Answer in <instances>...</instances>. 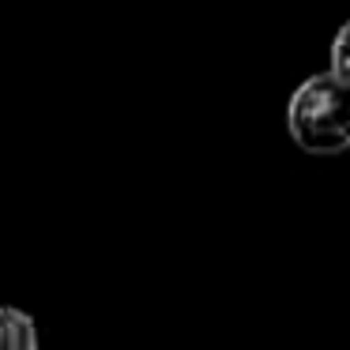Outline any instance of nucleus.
<instances>
[{"label":"nucleus","mask_w":350,"mask_h":350,"mask_svg":"<svg viewBox=\"0 0 350 350\" xmlns=\"http://www.w3.org/2000/svg\"><path fill=\"white\" fill-rule=\"evenodd\" d=\"M290 136L309 154H339L350 147V83L332 72L309 76L286 109Z\"/></svg>","instance_id":"f257e3e1"},{"label":"nucleus","mask_w":350,"mask_h":350,"mask_svg":"<svg viewBox=\"0 0 350 350\" xmlns=\"http://www.w3.org/2000/svg\"><path fill=\"white\" fill-rule=\"evenodd\" d=\"M0 350H38V324L16 305H0Z\"/></svg>","instance_id":"f03ea898"},{"label":"nucleus","mask_w":350,"mask_h":350,"mask_svg":"<svg viewBox=\"0 0 350 350\" xmlns=\"http://www.w3.org/2000/svg\"><path fill=\"white\" fill-rule=\"evenodd\" d=\"M327 72L350 83V23H342L339 34L332 38V68Z\"/></svg>","instance_id":"7ed1b4c3"}]
</instances>
